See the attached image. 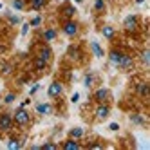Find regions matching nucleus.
I'll return each mask as SVG.
<instances>
[{"label": "nucleus", "instance_id": "nucleus-23", "mask_svg": "<svg viewBox=\"0 0 150 150\" xmlns=\"http://www.w3.org/2000/svg\"><path fill=\"white\" fill-rule=\"evenodd\" d=\"M18 147H20V143H16V141H9V148L14 150V148H18Z\"/></svg>", "mask_w": 150, "mask_h": 150}, {"label": "nucleus", "instance_id": "nucleus-16", "mask_svg": "<svg viewBox=\"0 0 150 150\" xmlns=\"http://www.w3.org/2000/svg\"><path fill=\"white\" fill-rule=\"evenodd\" d=\"M40 58H42V60H45V62H47V60L51 58V51H49V49H43V51H42V56H40Z\"/></svg>", "mask_w": 150, "mask_h": 150}, {"label": "nucleus", "instance_id": "nucleus-12", "mask_svg": "<svg viewBox=\"0 0 150 150\" xmlns=\"http://www.w3.org/2000/svg\"><path fill=\"white\" fill-rule=\"evenodd\" d=\"M119 58H121V54H119V53H116V51H114V53L111 54V60H112V63H116V65L119 63Z\"/></svg>", "mask_w": 150, "mask_h": 150}, {"label": "nucleus", "instance_id": "nucleus-17", "mask_svg": "<svg viewBox=\"0 0 150 150\" xmlns=\"http://www.w3.org/2000/svg\"><path fill=\"white\" fill-rule=\"evenodd\" d=\"M103 34H105V36H107V38H111L112 34H114V31H112V27H103Z\"/></svg>", "mask_w": 150, "mask_h": 150}, {"label": "nucleus", "instance_id": "nucleus-3", "mask_svg": "<svg viewBox=\"0 0 150 150\" xmlns=\"http://www.w3.org/2000/svg\"><path fill=\"white\" fill-rule=\"evenodd\" d=\"M63 91V87H62V83H58V82H54L51 87H49V94L51 96H58V94H62Z\"/></svg>", "mask_w": 150, "mask_h": 150}, {"label": "nucleus", "instance_id": "nucleus-21", "mask_svg": "<svg viewBox=\"0 0 150 150\" xmlns=\"http://www.w3.org/2000/svg\"><path fill=\"white\" fill-rule=\"evenodd\" d=\"M65 14H67V16H72V14H74V7H65Z\"/></svg>", "mask_w": 150, "mask_h": 150}, {"label": "nucleus", "instance_id": "nucleus-8", "mask_svg": "<svg viewBox=\"0 0 150 150\" xmlns=\"http://www.w3.org/2000/svg\"><path fill=\"white\" fill-rule=\"evenodd\" d=\"M31 6L34 9H42L43 6H45V0H31Z\"/></svg>", "mask_w": 150, "mask_h": 150}, {"label": "nucleus", "instance_id": "nucleus-18", "mask_svg": "<svg viewBox=\"0 0 150 150\" xmlns=\"http://www.w3.org/2000/svg\"><path fill=\"white\" fill-rule=\"evenodd\" d=\"M139 94H141V96H147V94H148V87H147V85H141V87H139Z\"/></svg>", "mask_w": 150, "mask_h": 150}, {"label": "nucleus", "instance_id": "nucleus-22", "mask_svg": "<svg viewBox=\"0 0 150 150\" xmlns=\"http://www.w3.org/2000/svg\"><path fill=\"white\" fill-rule=\"evenodd\" d=\"M40 22H42V18H40V16H36V18H33V20H31V26H38Z\"/></svg>", "mask_w": 150, "mask_h": 150}, {"label": "nucleus", "instance_id": "nucleus-10", "mask_svg": "<svg viewBox=\"0 0 150 150\" xmlns=\"http://www.w3.org/2000/svg\"><path fill=\"white\" fill-rule=\"evenodd\" d=\"M92 49H94V54H96V56H99V58L103 56V51H101V47H99V45H98L96 42L92 43Z\"/></svg>", "mask_w": 150, "mask_h": 150}, {"label": "nucleus", "instance_id": "nucleus-9", "mask_svg": "<svg viewBox=\"0 0 150 150\" xmlns=\"http://www.w3.org/2000/svg\"><path fill=\"white\" fill-rule=\"evenodd\" d=\"M125 26H127V29H134V27H136V18H134V16H128L127 22H125Z\"/></svg>", "mask_w": 150, "mask_h": 150}, {"label": "nucleus", "instance_id": "nucleus-28", "mask_svg": "<svg viewBox=\"0 0 150 150\" xmlns=\"http://www.w3.org/2000/svg\"><path fill=\"white\" fill-rule=\"evenodd\" d=\"M91 83H92V78L87 76V80H85V85H91Z\"/></svg>", "mask_w": 150, "mask_h": 150}, {"label": "nucleus", "instance_id": "nucleus-7", "mask_svg": "<svg viewBox=\"0 0 150 150\" xmlns=\"http://www.w3.org/2000/svg\"><path fill=\"white\" fill-rule=\"evenodd\" d=\"M36 111L42 112V114H47V112H51V107H49L47 103H42V105H38V107H36Z\"/></svg>", "mask_w": 150, "mask_h": 150}, {"label": "nucleus", "instance_id": "nucleus-19", "mask_svg": "<svg viewBox=\"0 0 150 150\" xmlns=\"http://www.w3.org/2000/svg\"><path fill=\"white\" fill-rule=\"evenodd\" d=\"M13 7L14 9H22L24 7V2H22V0H14V2H13Z\"/></svg>", "mask_w": 150, "mask_h": 150}, {"label": "nucleus", "instance_id": "nucleus-1", "mask_svg": "<svg viewBox=\"0 0 150 150\" xmlns=\"http://www.w3.org/2000/svg\"><path fill=\"white\" fill-rule=\"evenodd\" d=\"M14 121L20 123V125H26L29 121V114L24 111V109H20V111H16V114H14Z\"/></svg>", "mask_w": 150, "mask_h": 150}, {"label": "nucleus", "instance_id": "nucleus-14", "mask_svg": "<svg viewBox=\"0 0 150 150\" xmlns=\"http://www.w3.org/2000/svg\"><path fill=\"white\" fill-rule=\"evenodd\" d=\"M65 148H69V150H78L80 147H78V143H74V141H67L65 143Z\"/></svg>", "mask_w": 150, "mask_h": 150}, {"label": "nucleus", "instance_id": "nucleus-6", "mask_svg": "<svg viewBox=\"0 0 150 150\" xmlns=\"http://www.w3.org/2000/svg\"><path fill=\"white\" fill-rule=\"evenodd\" d=\"M130 63H132V60L128 58V56H121V58H119V63H118V65H121V67H128Z\"/></svg>", "mask_w": 150, "mask_h": 150}, {"label": "nucleus", "instance_id": "nucleus-27", "mask_svg": "<svg viewBox=\"0 0 150 150\" xmlns=\"http://www.w3.org/2000/svg\"><path fill=\"white\" fill-rule=\"evenodd\" d=\"M143 62H145V63H148V51L143 54Z\"/></svg>", "mask_w": 150, "mask_h": 150}, {"label": "nucleus", "instance_id": "nucleus-29", "mask_svg": "<svg viewBox=\"0 0 150 150\" xmlns=\"http://www.w3.org/2000/svg\"><path fill=\"white\" fill-rule=\"evenodd\" d=\"M36 91H38V85H33V87H31V94H34Z\"/></svg>", "mask_w": 150, "mask_h": 150}, {"label": "nucleus", "instance_id": "nucleus-26", "mask_svg": "<svg viewBox=\"0 0 150 150\" xmlns=\"http://www.w3.org/2000/svg\"><path fill=\"white\" fill-rule=\"evenodd\" d=\"M18 22H20L18 16H11V24H18Z\"/></svg>", "mask_w": 150, "mask_h": 150}, {"label": "nucleus", "instance_id": "nucleus-20", "mask_svg": "<svg viewBox=\"0 0 150 150\" xmlns=\"http://www.w3.org/2000/svg\"><path fill=\"white\" fill-rule=\"evenodd\" d=\"M45 60H42V58H38V62H36V69H43V67H45Z\"/></svg>", "mask_w": 150, "mask_h": 150}, {"label": "nucleus", "instance_id": "nucleus-30", "mask_svg": "<svg viewBox=\"0 0 150 150\" xmlns=\"http://www.w3.org/2000/svg\"><path fill=\"white\" fill-rule=\"evenodd\" d=\"M76 2H82V0H76Z\"/></svg>", "mask_w": 150, "mask_h": 150}, {"label": "nucleus", "instance_id": "nucleus-31", "mask_svg": "<svg viewBox=\"0 0 150 150\" xmlns=\"http://www.w3.org/2000/svg\"><path fill=\"white\" fill-rule=\"evenodd\" d=\"M0 7H2V4H0Z\"/></svg>", "mask_w": 150, "mask_h": 150}, {"label": "nucleus", "instance_id": "nucleus-25", "mask_svg": "<svg viewBox=\"0 0 150 150\" xmlns=\"http://www.w3.org/2000/svg\"><path fill=\"white\" fill-rule=\"evenodd\" d=\"M13 99H14L13 94H7V96H6V101H7V103H9V101H13Z\"/></svg>", "mask_w": 150, "mask_h": 150}, {"label": "nucleus", "instance_id": "nucleus-5", "mask_svg": "<svg viewBox=\"0 0 150 150\" xmlns=\"http://www.w3.org/2000/svg\"><path fill=\"white\" fill-rule=\"evenodd\" d=\"M96 116H98V119H103V118H107V116H109V109L105 107V105H101V107L98 109Z\"/></svg>", "mask_w": 150, "mask_h": 150}, {"label": "nucleus", "instance_id": "nucleus-24", "mask_svg": "<svg viewBox=\"0 0 150 150\" xmlns=\"http://www.w3.org/2000/svg\"><path fill=\"white\" fill-rule=\"evenodd\" d=\"M96 9H103V0H96Z\"/></svg>", "mask_w": 150, "mask_h": 150}, {"label": "nucleus", "instance_id": "nucleus-15", "mask_svg": "<svg viewBox=\"0 0 150 150\" xmlns=\"http://www.w3.org/2000/svg\"><path fill=\"white\" fill-rule=\"evenodd\" d=\"M82 134H83L82 128H72V130H71V136L72 138H82Z\"/></svg>", "mask_w": 150, "mask_h": 150}, {"label": "nucleus", "instance_id": "nucleus-13", "mask_svg": "<svg viewBox=\"0 0 150 150\" xmlns=\"http://www.w3.org/2000/svg\"><path fill=\"white\" fill-rule=\"evenodd\" d=\"M43 36H45V40H54V36H56V33L53 31V29H49V31L43 33Z\"/></svg>", "mask_w": 150, "mask_h": 150}, {"label": "nucleus", "instance_id": "nucleus-11", "mask_svg": "<svg viewBox=\"0 0 150 150\" xmlns=\"http://www.w3.org/2000/svg\"><path fill=\"white\" fill-rule=\"evenodd\" d=\"M107 89H99V91H98V94H96V98L99 99V101H101V99H105V98H107Z\"/></svg>", "mask_w": 150, "mask_h": 150}, {"label": "nucleus", "instance_id": "nucleus-4", "mask_svg": "<svg viewBox=\"0 0 150 150\" xmlns=\"http://www.w3.org/2000/svg\"><path fill=\"white\" fill-rule=\"evenodd\" d=\"M0 127H2V128H6V130H7L9 127H11V118H9L7 114L0 116Z\"/></svg>", "mask_w": 150, "mask_h": 150}, {"label": "nucleus", "instance_id": "nucleus-2", "mask_svg": "<svg viewBox=\"0 0 150 150\" xmlns=\"http://www.w3.org/2000/svg\"><path fill=\"white\" fill-rule=\"evenodd\" d=\"M63 31H65V34H69V36H74L76 31H78V26L74 22H67L65 27H63Z\"/></svg>", "mask_w": 150, "mask_h": 150}]
</instances>
